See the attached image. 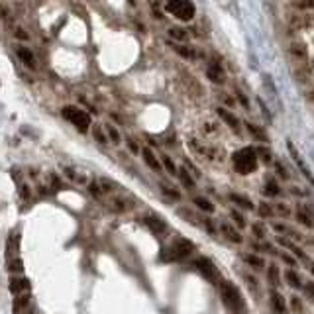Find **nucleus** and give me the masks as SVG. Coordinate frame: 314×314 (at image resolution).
Listing matches in <instances>:
<instances>
[{
  "instance_id": "1",
  "label": "nucleus",
  "mask_w": 314,
  "mask_h": 314,
  "mask_svg": "<svg viewBox=\"0 0 314 314\" xmlns=\"http://www.w3.org/2000/svg\"><path fill=\"white\" fill-rule=\"evenodd\" d=\"M232 165H234V171L238 175H251V173H255L257 171V165H259L257 149L255 147L238 149L232 155Z\"/></svg>"
},
{
  "instance_id": "2",
  "label": "nucleus",
  "mask_w": 314,
  "mask_h": 314,
  "mask_svg": "<svg viewBox=\"0 0 314 314\" xmlns=\"http://www.w3.org/2000/svg\"><path fill=\"white\" fill-rule=\"evenodd\" d=\"M216 287H218V293H220V297H222V300H224V304H226L228 308H232L234 312H242V310L245 308L244 298H242V293L238 291L236 285H232L230 281L220 279V281L216 283Z\"/></svg>"
},
{
  "instance_id": "3",
  "label": "nucleus",
  "mask_w": 314,
  "mask_h": 314,
  "mask_svg": "<svg viewBox=\"0 0 314 314\" xmlns=\"http://www.w3.org/2000/svg\"><path fill=\"white\" fill-rule=\"evenodd\" d=\"M194 251V244L187 238H175L173 244L163 249V259H169V261H183L187 259L189 255H192Z\"/></svg>"
},
{
  "instance_id": "4",
  "label": "nucleus",
  "mask_w": 314,
  "mask_h": 314,
  "mask_svg": "<svg viewBox=\"0 0 314 314\" xmlns=\"http://www.w3.org/2000/svg\"><path fill=\"white\" fill-rule=\"evenodd\" d=\"M165 10H167L171 16H175L177 20H181V22L192 20V18H194V12H196L192 0H167Z\"/></svg>"
},
{
  "instance_id": "5",
  "label": "nucleus",
  "mask_w": 314,
  "mask_h": 314,
  "mask_svg": "<svg viewBox=\"0 0 314 314\" xmlns=\"http://www.w3.org/2000/svg\"><path fill=\"white\" fill-rule=\"evenodd\" d=\"M192 267L206 279V281H210V283H218L220 281V271L218 267L214 265V261L212 259H208L204 255H198L192 259Z\"/></svg>"
},
{
  "instance_id": "6",
  "label": "nucleus",
  "mask_w": 314,
  "mask_h": 314,
  "mask_svg": "<svg viewBox=\"0 0 314 314\" xmlns=\"http://www.w3.org/2000/svg\"><path fill=\"white\" fill-rule=\"evenodd\" d=\"M61 114H63V118H65L67 122H71L79 132H87L88 126H90V116H88L85 110H81L79 106H65V108L61 110Z\"/></svg>"
},
{
  "instance_id": "7",
  "label": "nucleus",
  "mask_w": 314,
  "mask_h": 314,
  "mask_svg": "<svg viewBox=\"0 0 314 314\" xmlns=\"http://www.w3.org/2000/svg\"><path fill=\"white\" fill-rule=\"evenodd\" d=\"M287 147H289V153H291V157H293V161H295V165H297V167L300 169V173H302V177H304V179L308 181V185H312V187H314V175H312V171H310V167L306 165V161L302 159V155H300V153H298V151L295 149V145H293L291 141L287 143Z\"/></svg>"
},
{
  "instance_id": "8",
  "label": "nucleus",
  "mask_w": 314,
  "mask_h": 314,
  "mask_svg": "<svg viewBox=\"0 0 314 314\" xmlns=\"http://www.w3.org/2000/svg\"><path fill=\"white\" fill-rule=\"evenodd\" d=\"M143 224H145L155 236H163V234L169 232L167 222H165L161 216H157V214H145V216H143Z\"/></svg>"
},
{
  "instance_id": "9",
  "label": "nucleus",
  "mask_w": 314,
  "mask_h": 314,
  "mask_svg": "<svg viewBox=\"0 0 314 314\" xmlns=\"http://www.w3.org/2000/svg\"><path fill=\"white\" fill-rule=\"evenodd\" d=\"M269 306H271L273 314H289L287 300H285L283 293H279L275 287H271V289H269Z\"/></svg>"
},
{
  "instance_id": "10",
  "label": "nucleus",
  "mask_w": 314,
  "mask_h": 314,
  "mask_svg": "<svg viewBox=\"0 0 314 314\" xmlns=\"http://www.w3.org/2000/svg\"><path fill=\"white\" fill-rule=\"evenodd\" d=\"M242 261H244L247 267H251L253 271L267 269V261L261 257L259 253H253V251H244V253H242Z\"/></svg>"
},
{
  "instance_id": "11",
  "label": "nucleus",
  "mask_w": 314,
  "mask_h": 314,
  "mask_svg": "<svg viewBox=\"0 0 314 314\" xmlns=\"http://www.w3.org/2000/svg\"><path fill=\"white\" fill-rule=\"evenodd\" d=\"M108 208L116 214H124V212L130 210V208H134V200L128 198V196H110Z\"/></svg>"
},
{
  "instance_id": "12",
  "label": "nucleus",
  "mask_w": 314,
  "mask_h": 314,
  "mask_svg": "<svg viewBox=\"0 0 314 314\" xmlns=\"http://www.w3.org/2000/svg\"><path fill=\"white\" fill-rule=\"evenodd\" d=\"M206 77L210 79L214 85H224L226 75H224V69H222V65H220L218 59H212L210 63H208V67H206Z\"/></svg>"
},
{
  "instance_id": "13",
  "label": "nucleus",
  "mask_w": 314,
  "mask_h": 314,
  "mask_svg": "<svg viewBox=\"0 0 314 314\" xmlns=\"http://www.w3.org/2000/svg\"><path fill=\"white\" fill-rule=\"evenodd\" d=\"M277 244L281 245V247H285V249H289L298 261H302V263H310L308 261V255L304 253V249L302 247H298L297 244H293V240H289V238H283V236H279L277 238Z\"/></svg>"
},
{
  "instance_id": "14",
  "label": "nucleus",
  "mask_w": 314,
  "mask_h": 314,
  "mask_svg": "<svg viewBox=\"0 0 314 314\" xmlns=\"http://www.w3.org/2000/svg\"><path fill=\"white\" fill-rule=\"evenodd\" d=\"M220 234L228 240V242H232V244H244V236H242V232H240V228H236V224H228V222H220Z\"/></svg>"
},
{
  "instance_id": "15",
  "label": "nucleus",
  "mask_w": 314,
  "mask_h": 314,
  "mask_svg": "<svg viewBox=\"0 0 314 314\" xmlns=\"http://www.w3.org/2000/svg\"><path fill=\"white\" fill-rule=\"evenodd\" d=\"M295 218L298 224H302L304 228H314V212L306 204H298L297 206V212H295Z\"/></svg>"
},
{
  "instance_id": "16",
  "label": "nucleus",
  "mask_w": 314,
  "mask_h": 314,
  "mask_svg": "<svg viewBox=\"0 0 314 314\" xmlns=\"http://www.w3.org/2000/svg\"><path fill=\"white\" fill-rule=\"evenodd\" d=\"M8 289L10 293L16 297V295H22V293H28L32 289V281L28 277H12L8 281Z\"/></svg>"
},
{
  "instance_id": "17",
  "label": "nucleus",
  "mask_w": 314,
  "mask_h": 314,
  "mask_svg": "<svg viewBox=\"0 0 314 314\" xmlns=\"http://www.w3.org/2000/svg\"><path fill=\"white\" fill-rule=\"evenodd\" d=\"M283 277H285V281H287L289 287H293V289H304V281H302L300 273H298L295 267H289V269L283 273Z\"/></svg>"
},
{
  "instance_id": "18",
  "label": "nucleus",
  "mask_w": 314,
  "mask_h": 314,
  "mask_svg": "<svg viewBox=\"0 0 314 314\" xmlns=\"http://www.w3.org/2000/svg\"><path fill=\"white\" fill-rule=\"evenodd\" d=\"M281 281H283V275H281V267L277 265V263H269L267 265V283L271 285V287H279L281 285Z\"/></svg>"
},
{
  "instance_id": "19",
  "label": "nucleus",
  "mask_w": 314,
  "mask_h": 314,
  "mask_svg": "<svg viewBox=\"0 0 314 314\" xmlns=\"http://www.w3.org/2000/svg\"><path fill=\"white\" fill-rule=\"evenodd\" d=\"M30 304H32V295L30 293H22V295H16L12 310H14V314H22Z\"/></svg>"
},
{
  "instance_id": "20",
  "label": "nucleus",
  "mask_w": 314,
  "mask_h": 314,
  "mask_svg": "<svg viewBox=\"0 0 314 314\" xmlns=\"http://www.w3.org/2000/svg\"><path fill=\"white\" fill-rule=\"evenodd\" d=\"M141 155H143V161L147 163V167H149L151 171H157V173L161 171V163H159V159H157V155H155L149 147H143V149H141Z\"/></svg>"
},
{
  "instance_id": "21",
  "label": "nucleus",
  "mask_w": 314,
  "mask_h": 314,
  "mask_svg": "<svg viewBox=\"0 0 314 314\" xmlns=\"http://www.w3.org/2000/svg\"><path fill=\"white\" fill-rule=\"evenodd\" d=\"M230 200H232L236 206L244 208V210H253V208H255V204L251 202V198L245 196V194H240V192H232V194H230Z\"/></svg>"
},
{
  "instance_id": "22",
  "label": "nucleus",
  "mask_w": 314,
  "mask_h": 314,
  "mask_svg": "<svg viewBox=\"0 0 314 314\" xmlns=\"http://www.w3.org/2000/svg\"><path fill=\"white\" fill-rule=\"evenodd\" d=\"M192 204L198 208L200 212H204V214H212V212H214V204L208 200L206 196H194V198H192Z\"/></svg>"
},
{
  "instance_id": "23",
  "label": "nucleus",
  "mask_w": 314,
  "mask_h": 314,
  "mask_svg": "<svg viewBox=\"0 0 314 314\" xmlns=\"http://www.w3.org/2000/svg\"><path fill=\"white\" fill-rule=\"evenodd\" d=\"M218 116H220V118H222V120H224V122H226L234 132H240V120H238L232 112H228L226 108H218Z\"/></svg>"
},
{
  "instance_id": "24",
  "label": "nucleus",
  "mask_w": 314,
  "mask_h": 314,
  "mask_svg": "<svg viewBox=\"0 0 314 314\" xmlns=\"http://www.w3.org/2000/svg\"><path fill=\"white\" fill-rule=\"evenodd\" d=\"M16 53H18V57H20V61L24 63V65H28V67H35V59H34V53H32V51L28 49V47H18L16 49Z\"/></svg>"
},
{
  "instance_id": "25",
  "label": "nucleus",
  "mask_w": 314,
  "mask_h": 314,
  "mask_svg": "<svg viewBox=\"0 0 314 314\" xmlns=\"http://www.w3.org/2000/svg\"><path fill=\"white\" fill-rule=\"evenodd\" d=\"M245 128H247V132L251 134L253 140H257V141H267V132L263 128H259L257 124H251V122H245Z\"/></svg>"
},
{
  "instance_id": "26",
  "label": "nucleus",
  "mask_w": 314,
  "mask_h": 314,
  "mask_svg": "<svg viewBox=\"0 0 314 314\" xmlns=\"http://www.w3.org/2000/svg\"><path fill=\"white\" fill-rule=\"evenodd\" d=\"M251 247H253V251H259V253H269V255L277 253L275 245L269 242H251Z\"/></svg>"
},
{
  "instance_id": "27",
  "label": "nucleus",
  "mask_w": 314,
  "mask_h": 314,
  "mask_svg": "<svg viewBox=\"0 0 314 314\" xmlns=\"http://www.w3.org/2000/svg\"><path fill=\"white\" fill-rule=\"evenodd\" d=\"M257 214H259L261 218H273V216H277V212H275V204L259 202V206H257Z\"/></svg>"
},
{
  "instance_id": "28",
  "label": "nucleus",
  "mask_w": 314,
  "mask_h": 314,
  "mask_svg": "<svg viewBox=\"0 0 314 314\" xmlns=\"http://www.w3.org/2000/svg\"><path fill=\"white\" fill-rule=\"evenodd\" d=\"M171 47H173V51H177L179 55H183L185 59H194V55H196V51L192 49V47H189V45H177V43H169Z\"/></svg>"
},
{
  "instance_id": "29",
  "label": "nucleus",
  "mask_w": 314,
  "mask_h": 314,
  "mask_svg": "<svg viewBox=\"0 0 314 314\" xmlns=\"http://www.w3.org/2000/svg\"><path fill=\"white\" fill-rule=\"evenodd\" d=\"M263 192L267 196H279L281 194V187H279V183L275 179H267L265 181V187H263Z\"/></svg>"
},
{
  "instance_id": "30",
  "label": "nucleus",
  "mask_w": 314,
  "mask_h": 314,
  "mask_svg": "<svg viewBox=\"0 0 314 314\" xmlns=\"http://www.w3.org/2000/svg\"><path fill=\"white\" fill-rule=\"evenodd\" d=\"M179 179H181V183H183V187H185V189H189V191H192V189H194V179L189 175V167L179 169Z\"/></svg>"
},
{
  "instance_id": "31",
  "label": "nucleus",
  "mask_w": 314,
  "mask_h": 314,
  "mask_svg": "<svg viewBox=\"0 0 314 314\" xmlns=\"http://www.w3.org/2000/svg\"><path fill=\"white\" fill-rule=\"evenodd\" d=\"M291 53H293L297 59H304V57H306V45L300 43V41H295V43L291 45Z\"/></svg>"
},
{
  "instance_id": "32",
  "label": "nucleus",
  "mask_w": 314,
  "mask_h": 314,
  "mask_svg": "<svg viewBox=\"0 0 314 314\" xmlns=\"http://www.w3.org/2000/svg\"><path fill=\"white\" fill-rule=\"evenodd\" d=\"M22 271H24V261L20 257H14V259L8 261V273L16 275V273H22Z\"/></svg>"
},
{
  "instance_id": "33",
  "label": "nucleus",
  "mask_w": 314,
  "mask_h": 314,
  "mask_svg": "<svg viewBox=\"0 0 314 314\" xmlns=\"http://www.w3.org/2000/svg\"><path fill=\"white\" fill-rule=\"evenodd\" d=\"M161 192L171 200H181V192L175 187H169L167 183H161Z\"/></svg>"
},
{
  "instance_id": "34",
  "label": "nucleus",
  "mask_w": 314,
  "mask_h": 314,
  "mask_svg": "<svg viewBox=\"0 0 314 314\" xmlns=\"http://www.w3.org/2000/svg\"><path fill=\"white\" fill-rule=\"evenodd\" d=\"M251 234L257 238V240H265L267 238V230L263 224H259V222H253L251 224Z\"/></svg>"
},
{
  "instance_id": "35",
  "label": "nucleus",
  "mask_w": 314,
  "mask_h": 314,
  "mask_svg": "<svg viewBox=\"0 0 314 314\" xmlns=\"http://www.w3.org/2000/svg\"><path fill=\"white\" fill-rule=\"evenodd\" d=\"M6 251H8V257H12V255L18 251V234H10V236H8Z\"/></svg>"
},
{
  "instance_id": "36",
  "label": "nucleus",
  "mask_w": 314,
  "mask_h": 314,
  "mask_svg": "<svg viewBox=\"0 0 314 314\" xmlns=\"http://www.w3.org/2000/svg\"><path fill=\"white\" fill-rule=\"evenodd\" d=\"M88 192L94 196V198H102V194H104V189H102V185H100V181H90V185H88Z\"/></svg>"
},
{
  "instance_id": "37",
  "label": "nucleus",
  "mask_w": 314,
  "mask_h": 314,
  "mask_svg": "<svg viewBox=\"0 0 314 314\" xmlns=\"http://www.w3.org/2000/svg\"><path fill=\"white\" fill-rule=\"evenodd\" d=\"M289 302H291L293 312H297V314H302V312H304V304H302V298H300L298 295H293V297L289 298Z\"/></svg>"
},
{
  "instance_id": "38",
  "label": "nucleus",
  "mask_w": 314,
  "mask_h": 314,
  "mask_svg": "<svg viewBox=\"0 0 314 314\" xmlns=\"http://www.w3.org/2000/svg\"><path fill=\"white\" fill-rule=\"evenodd\" d=\"M230 218H232V222H234L240 230H244V228H245V218H244V214H242L240 210H236V208L230 212Z\"/></svg>"
},
{
  "instance_id": "39",
  "label": "nucleus",
  "mask_w": 314,
  "mask_h": 314,
  "mask_svg": "<svg viewBox=\"0 0 314 314\" xmlns=\"http://www.w3.org/2000/svg\"><path fill=\"white\" fill-rule=\"evenodd\" d=\"M169 35L173 37V41H187L189 39V34L185 30H181V28H171Z\"/></svg>"
},
{
  "instance_id": "40",
  "label": "nucleus",
  "mask_w": 314,
  "mask_h": 314,
  "mask_svg": "<svg viewBox=\"0 0 314 314\" xmlns=\"http://www.w3.org/2000/svg\"><path fill=\"white\" fill-rule=\"evenodd\" d=\"M281 259H283V263H287L289 267H297V265H298V259H297L291 251H283V253H281Z\"/></svg>"
},
{
  "instance_id": "41",
  "label": "nucleus",
  "mask_w": 314,
  "mask_h": 314,
  "mask_svg": "<svg viewBox=\"0 0 314 314\" xmlns=\"http://www.w3.org/2000/svg\"><path fill=\"white\" fill-rule=\"evenodd\" d=\"M161 161H163L165 169H167L171 175H179V169H177V165L171 161V157H169V155H163V157H161Z\"/></svg>"
},
{
  "instance_id": "42",
  "label": "nucleus",
  "mask_w": 314,
  "mask_h": 314,
  "mask_svg": "<svg viewBox=\"0 0 314 314\" xmlns=\"http://www.w3.org/2000/svg\"><path fill=\"white\" fill-rule=\"evenodd\" d=\"M275 212H277V216H283V218H289V216H291V208H289L287 204H283V202H279V204H275Z\"/></svg>"
},
{
  "instance_id": "43",
  "label": "nucleus",
  "mask_w": 314,
  "mask_h": 314,
  "mask_svg": "<svg viewBox=\"0 0 314 314\" xmlns=\"http://www.w3.org/2000/svg\"><path fill=\"white\" fill-rule=\"evenodd\" d=\"M106 134L112 140V143H120V134H118V130L112 124H106Z\"/></svg>"
},
{
  "instance_id": "44",
  "label": "nucleus",
  "mask_w": 314,
  "mask_h": 314,
  "mask_svg": "<svg viewBox=\"0 0 314 314\" xmlns=\"http://www.w3.org/2000/svg\"><path fill=\"white\" fill-rule=\"evenodd\" d=\"M257 155H259V159H261V161H265V163H269V161H271V153H269V149H267V147H257Z\"/></svg>"
},
{
  "instance_id": "45",
  "label": "nucleus",
  "mask_w": 314,
  "mask_h": 314,
  "mask_svg": "<svg viewBox=\"0 0 314 314\" xmlns=\"http://www.w3.org/2000/svg\"><path fill=\"white\" fill-rule=\"evenodd\" d=\"M244 279H245V283H247V287H249V289L257 291V287H259L257 277H253V275H249V273H244Z\"/></svg>"
},
{
  "instance_id": "46",
  "label": "nucleus",
  "mask_w": 314,
  "mask_h": 314,
  "mask_svg": "<svg viewBox=\"0 0 314 314\" xmlns=\"http://www.w3.org/2000/svg\"><path fill=\"white\" fill-rule=\"evenodd\" d=\"M202 226L206 228V232H208V234H212V236L216 234V228H214V224H212V220H210V218H208V216H204V218H202Z\"/></svg>"
},
{
  "instance_id": "47",
  "label": "nucleus",
  "mask_w": 314,
  "mask_h": 314,
  "mask_svg": "<svg viewBox=\"0 0 314 314\" xmlns=\"http://www.w3.org/2000/svg\"><path fill=\"white\" fill-rule=\"evenodd\" d=\"M100 185H102L104 192H110V191H114V189H116V183H114V181H110V179H100Z\"/></svg>"
},
{
  "instance_id": "48",
  "label": "nucleus",
  "mask_w": 314,
  "mask_h": 314,
  "mask_svg": "<svg viewBox=\"0 0 314 314\" xmlns=\"http://www.w3.org/2000/svg\"><path fill=\"white\" fill-rule=\"evenodd\" d=\"M297 8H300V10H314V0H300V2H297Z\"/></svg>"
},
{
  "instance_id": "49",
  "label": "nucleus",
  "mask_w": 314,
  "mask_h": 314,
  "mask_svg": "<svg viewBox=\"0 0 314 314\" xmlns=\"http://www.w3.org/2000/svg\"><path fill=\"white\" fill-rule=\"evenodd\" d=\"M304 293L310 297V300L314 302V281H304Z\"/></svg>"
},
{
  "instance_id": "50",
  "label": "nucleus",
  "mask_w": 314,
  "mask_h": 314,
  "mask_svg": "<svg viewBox=\"0 0 314 314\" xmlns=\"http://www.w3.org/2000/svg\"><path fill=\"white\" fill-rule=\"evenodd\" d=\"M275 169H277V175L279 177H283V179H289V173H287V169H285V165L283 163H275Z\"/></svg>"
},
{
  "instance_id": "51",
  "label": "nucleus",
  "mask_w": 314,
  "mask_h": 314,
  "mask_svg": "<svg viewBox=\"0 0 314 314\" xmlns=\"http://www.w3.org/2000/svg\"><path fill=\"white\" fill-rule=\"evenodd\" d=\"M257 102H259V108H261V112H263V114L267 116V120H271V112H269V108L265 106V102L261 100V98H257Z\"/></svg>"
},
{
  "instance_id": "52",
  "label": "nucleus",
  "mask_w": 314,
  "mask_h": 314,
  "mask_svg": "<svg viewBox=\"0 0 314 314\" xmlns=\"http://www.w3.org/2000/svg\"><path fill=\"white\" fill-rule=\"evenodd\" d=\"M49 179H51V187H53L55 191H57V189H61V181L57 179V175H55V173H51V175H49Z\"/></svg>"
},
{
  "instance_id": "53",
  "label": "nucleus",
  "mask_w": 314,
  "mask_h": 314,
  "mask_svg": "<svg viewBox=\"0 0 314 314\" xmlns=\"http://www.w3.org/2000/svg\"><path fill=\"white\" fill-rule=\"evenodd\" d=\"M236 96L240 98V102H242V106H244V108H249V102H247V98H245V96H244V94H242L238 88H236Z\"/></svg>"
},
{
  "instance_id": "54",
  "label": "nucleus",
  "mask_w": 314,
  "mask_h": 314,
  "mask_svg": "<svg viewBox=\"0 0 314 314\" xmlns=\"http://www.w3.org/2000/svg\"><path fill=\"white\" fill-rule=\"evenodd\" d=\"M94 138L100 141V143H106V138L102 136V132H100V128H94Z\"/></svg>"
},
{
  "instance_id": "55",
  "label": "nucleus",
  "mask_w": 314,
  "mask_h": 314,
  "mask_svg": "<svg viewBox=\"0 0 314 314\" xmlns=\"http://www.w3.org/2000/svg\"><path fill=\"white\" fill-rule=\"evenodd\" d=\"M20 192H22V196H24L26 200L30 198V189H28V185H22V187H20Z\"/></svg>"
},
{
  "instance_id": "56",
  "label": "nucleus",
  "mask_w": 314,
  "mask_h": 314,
  "mask_svg": "<svg viewBox=\"0 0 314 314\" xmlns=\"http://www.w3.org/2000/svg\"><path fill=\"white\" fill-rule=\"evenodd\" d=\"M126 141H128V145H130V149H132L134 153H138V151H140V149H138V145H136V143H134L130 138H126Z\"/></svg>"
},
{
  "instance_id": "57",
  "label": "nucleus",
  "mask_w": 314,
  "mask_h": 314,
  "mask_svg": "<svg viewBox=\"0 0 314 314\" xmlns=\"http://www.w3.org/2000/svg\"><path fill=\"white\" fill-rule=\"evenodd\" d=\"M310 98H314V92H312V94H310Z\"/></svg>"
},
{
  "instance_id": "58",
  "label": "nucleus",
  "mask_w": 314,
  "mask_h": 314,
  "mask_svg": "<svg viewBox=\"0 0 314 314\" xmlns=\"http://www.w3.org/2000/svg\"><path fill=\"white\" fill-rule=\"evenodd\" d=\"M310 244H312V245H314V240H310Z\"/></svg>"
}]
</instances>
